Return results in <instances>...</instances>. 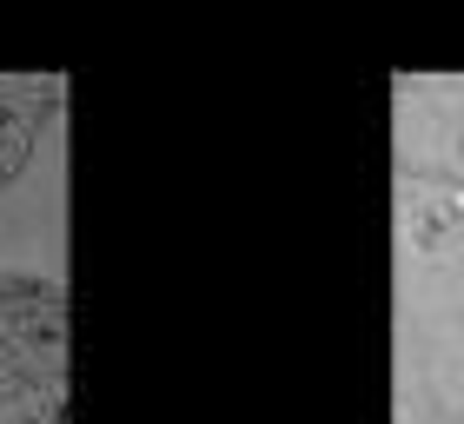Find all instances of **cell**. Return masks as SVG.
<instances>
[{"instance_id": "cell-1", "label": "cell", "mask_w": 464, "mask_h": 424, "mask_svg": "<svg viewBox=\"0 0 464 424\" xmlns=\"http://www.w3.org/2000/svg\"><path fill=\"white\" fill-rule=\"evenodd\" d=\"M67 292L53 272L0 265V424H60Z\"/></svg>"}, {"instance_id": "cell-2", "label": "cell", "mask_w": 464, "mask_h": 424, "mask_svg": "<svg viewBox=\"0 0 464 424\" xmlns=\"http://www.w3.org/2000/svg\"><path fill=\"white\" fill-rule=\"evenodd\" d=\"M60 106V80H0V193L34 166V146Z\"/></svg>"}]
</instances>
